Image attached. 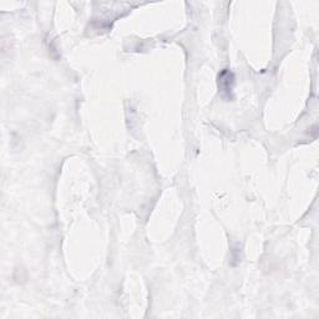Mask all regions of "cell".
<instances>
[{"instance_id":"1","label":"cell","mask_w":319,"mask_h":319,"mask_svg":"<svg viewBox=\"0 0 319 319\" xmlns=\"http://www.w3.org/2000/svg\"><path fill=\"white\" fill-rule=\"evenodd\" d=\"M234 85V76L229 70H223V71L219 74L218 76V88L221 89V91L223 94H227L229 96V94L233 90Z\"/></svg>"}]
</instances>
